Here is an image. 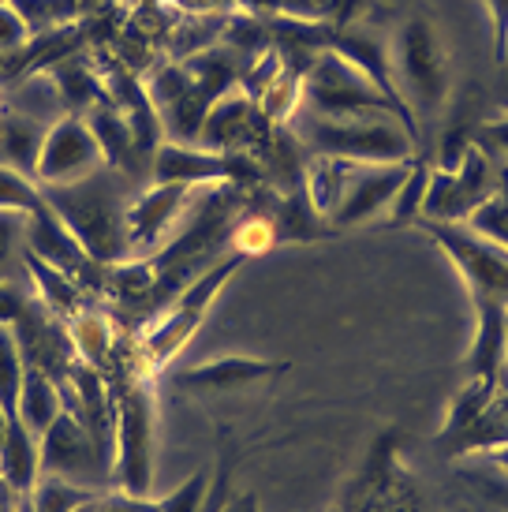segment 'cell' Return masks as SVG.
<instances>
[{
    "label": "cell",
    "instance_id": "obj_4",
    "mask_svg": "<svg viewBox=\"0 0 508 512\" xmlns=\"http://www.w3.org/2000/svg\"><path fill=\"white\" fill-rule=\"evenodd\" d=\"M154 389L135 378L113 404V475L124 494L146 498L154 475Z\"/></svg>",
    "mask_w": 508,
    "mask_h": 512
},
{
    "label": "cell",
    "instance_id": "obj_8",
    "mask_svg": "<svg viewBox=\"0 0 508 512\" xmlns=\"http://www.w3.org/2000/svg\"><path fill=\"white\" fill-rule=\"evenodd\" d=\"M240 266H243V255L236 251V255H228L225 262L206 266V270L198 273L195 281L184 288V296L176 299V307L146 333V359H150V363H165V359H172L180 348H184L187 337H191V333L198 329V322H202L206 307L213 303V296L221 292V285H225Z\"/></svg>",
    "mask_w": 508,
    "mask_h": 512
},
{
    "label": "cell",
    "instance_id": "obj_19",
    "mask_svg": "<svg viewBox=\"0 0 508 512\" xmlns=\"http://www.w3.org/2000/svg\"><path fill=\"white\" fill-rule=\"evenodd\" d=\"M27 266H30V273H34L38 288H42L45 307H49L53 314H60V318H75V314H79V299H83V292H79V285H75V277H68L64 270L49 266V262H42V258H34L30 251H27Z\"/></svg>",
    "mask_w": 508,
    "mask_h": 512
},
{
    "label": "cell",
    "instance_id": "obj_6",
    "mask_svg": "<svg viewBox=\"0 0 508 512\" xmlns=\"http://www.w3.org/2000/svg\"><path fill=\"white\" fill-rule=\"evenodd\" d=\"M419 225L460 266V273L475 292V303H505L508 307V247L486 240L460 221H426V217H419Z\"/></svg>",
    "mask_w": 508,
    "mask_h": 512
},
{
    "label": "cell",
    "instance_id": "obj_11",
    "mask_svg": "<svg viewBox=\"0 0 508 512\" xmlns=\"http://www.w3.org/2000/svg\"><path fill=\"white\" fill-rule=\"evenodd\" d=\"M236 157L206 154V150H191V146L161 143L154 161H150V180L154 184H184V187H210L221 184L228 176H236Z\"/></svg>",
    "mask_w": 508,
    "mask_h": 512
},
{
    "label": "cell",
    "instance_id": "obj_13",
    "mask_svg": "<svg viewBox=\"0 0 508 512\" xmlns=\"http://www.w3.org/2000/svg\"><path fill=\"white\" fill-rule=\"evenodd\" d=\"M508 363V307L479 303V337L467 356V374L479 382H497Z\"/></svg>",
    "mask_w": 508,
    "mask_h": 512
},
{
    "label": "cell",
    "instance_id": "obj_15",
    "mask_svg": "<svg viewBox=\"0 0 508 512\" xmlns=\"http://www.w3.org/2000/svg\"><path fill=\"white\" fill-rule=\"evenodd\" d=\"M0 479L15 494H30L42 479V456H38V434H30L19 415L8 423V438L0 445Z\"/></svg>",
    "mask_w": 508,
    "mask_h": 512
},
{
    "label": "cell",
    "instance_id": "obj_21",
    "mask_svg": "<svg viewBox=\"0 0 508 512\" xmlns=\"http://www.w3.org/2000/svg\"><path fill=\"white\" fill-rule=\"evenodd\" d=\"M23 374H27V359H23V348L15 341V329L0 326V408L8 415H15Z\"/></svg>",
    "mask_w": 508,
    "mask_h": 512
},
{
    "label": "cell",
    "instance_id": "obj_18",
    "mask_svg": "<svg viewBox=\"0 0 508 512\" xmlns=\"http://www.w3.org/2000/svg\"><path fill=\"white\" fill-rule=\"evenodd\" d=\"M57 94H60V105L68 109V116H79V113H94V105H101L105 98V90H101L98 75L90 72L86 64L79 60H68V64H57Z\"/></svg>",
    "mask_w": 508,
    "mask_h": 512
},
{
    "label": "cell",
    "instance_id": "obj_20",
    "mask_svg": "<svg viewBox=\"0 0 508 512\" xmlns=\"http://www.w3.org/2000/svg\"><path fill=\"white\" fill-rule=\"evenodd\" d=\"M71 348L83 356V363L90 367H101L109 359V348H113V329L101 314H75V322L68 329Z\"/></svg>",
    "mask_w": 508,
    "mask_h": 512
},
{
    "label": "cell",
    "instance_id": "obj_17",
    "mask_svg": "<svg viewBox=\"0 0 508 512\" xmlns=\"http://www.w3.org/2000/svg\"><path fill=\"white\" fill-rule=\"evenodd\" d=\"M64 412V400H60V389H57V378H49L45 370L30 367L27 363V374H23V389H19V404H15V415H19V423L30 430V434H38L42 438L49 423Z\"/></svg>",
    "mask_w": 508,
    "mask_h": 512
},
{
    "label": "cell",
    "instance_id": "obj_5",
    "mask_svg": "<svg viewBox=\"0 0 508 512\" xmlns=\"http://www.w3.org/2000/svg\"><path fill=\"white\" fill-rule=\"evenodd\" d=\"M393 83L415 116H434L449 94V68L434 27L426 19H408L396 34L393 49Z\"/></svg>",
    "mask_w": 508,
    "mask_h": 512
},
{
    "label": "cell",
    "instance_id": "obj_23",
    "mask_svg": "<svg viewBox=\"0 0 508 512\" xmlns=\"http://www.w3.org/2000/svg\"><path fill=\"white\" fill-rule=\"evenodd\" d=\"M42 206V187L23 172L0 165V210L8 214H34Z\"/></svg>",
    "mask_w": 508,
    "mask_h": 512
},
{
    "label": "cell",
    "instance_id": "obj_2",
    "mask_svg": "<svg viewBox=\"0 0 508 512\" xmlns=\"http://www.w3.org/2000/svg\"><path fill=\"white\" fill-rule=\"evenodd\" d=\"M292 128L318 150V157L400 165V161H411V154H415V135L389 113L318 116L311 109H296Z\"/></svg>",
    "mask_w": 508,
    "mask_h": 512
},
{
    "label": "cell",
    "instance_id": "obj_3",
    "mask_svg": "<svg viewBox=\"0 0 508 512\" xmlns=\"http://www.w3.org/2000/svg\"><path fill=\"white\" fill-rule=\"evenodd\" d=\"M299 98H303V109H311V113H318V116L389 113V116H396V120L415 135V143H419V124H415L411 116L400 113L393 101L370 83V75L359 72L352 60L340 57L337 49H329V57L318 60L311 68V75L299 83Z\"/></svg>",
    "mask_w": 508,
    "mask_h": 512
},
{
    "label": "cell",
    "instance_id": "obj_9",
    "mask_svg": "<svg viewBox=\"0 0 508 512\" xmlns=\"http://www.w3.org/2000/svg\"><path fill=\"white\" fill-rule=\"evenodd\" d=\"M101 165H105V157H101V146L86 124V116H60L57 124L45 131L34 180L38 187L71 184V180L98 172Z\"/></svg>",
    "mask_w": 508,
    "mask_h": 512
},
{
    "label": "cell",
    "instance_id": "obj_27",
    "mask_svg": "<svg viewBox=\"0 0 508 512\" xmlns=\"http://www.w3.org/2000/svg\"><path fill=\"white\" fill-rule=\"evenodd\" d=\"M27 38H30V27L23 23V15L15 12L8 0H0V53L23 49Z\"/></svg>",
    "mask_w": 508,
    "mask_h": 512
},
{
    "label": "cell",
    "instance_id": "obj_25",
    "mask_svg": "<svg viewBox=\"0 0 508 512\" xmlns=\"http://www.w3.org/2000/svg\"><path fill=\"white\" fill-rule=\"evenodd\" d=\"M206 498H210V468H198L180 490L157 501V512H202Z\"/></svg>",
    "mask_w": 508,
    "mask_h": 512
},
{
    "label": "cell",
    "instance_id": "obj_28",
    "mask_svg": "<svg viewBox=\"0 0 508 512\" xmlns=\"http://www.w3.org/2000/svg\"><path fill=\"white\" fill-rule=\"evenodd\" d=\"M23 232H27V214H8V210H0V266L12 258L15 243H19Z\"/></svg>",
    "mask_w": 508,
    "mask_h": 512
},
{
    "label": "cell",
    "instance_id": "obj_10",
    "mask_svg": "<svg viewBox=\"0 0 508 512\" xmlns=\"http://www.w3.org/2000/svg\"><path fill=\"white\" fill-rule=\"evenodd\" d=\"M191 187L184 184H154L127 206V251L135 255L142 247H157L165 232L176 228V217L187 210Z\"/></svg>",
    "mask_w": 508,
    "mask_h": 512
},
{
    "label": "cell",
    "instance_id": "obj_29",
    "mask_svg": "<svg viewBox=\"0 0 508 512\" xmlns=\"http://www.w3.org/2000/svg\"><path fill=\"white\" fill-rule=\"evenodd\" d=\"M494 12V42H497V60L505 64L508 57V0H486Z\"/></svg>",
    "mask_w": 508,
    "mask_h": 512
},
{
    "label": "cell",
    "instance_id": "obj_32",
    "mask_svg": "<svg viewBox=\"0 0 508 512\" xmlns=\"http://www.w3.org/2000/svg\"><path fill=\"white\" fill-rule=\"evenodd\" d=\"M8 423H12V415L0 408V445H4V438H8Z\"/></svg>",
    "mask_w": 508,
    "mask_h": 512
},
{
    "label": "cell",
    "instance_id": "obj_30",
    "mask_svg": "<svg viewBox=\"0 0 508 512\" xmlns=\"http://www.w3.org/2000/svg\"><path fill=\"white\" fill-rule=\"evenodd\" d=\"M228 509V468L217 471V479H213V490L210 498H206V509L202 512H225Z\"/></svg>",
    "mask_w": 508,
    "mask_h": 512
},
{
    "label": "cell",
    "instance_id": "obj_31",
    "mask_svg": "<svg viewBox=\"0 0 508 512\" xmlns=\"http://www.w3.org/2000/svg\"><path fill=\"white\" fill-rule=\"evenodd\" d=\"M225 512H258V501H254V494H243V498H228V509Z\"/></svg>",
    "mask_w": 508,
    "mask_h": 512
},
{
    "label": "cell",
    "instance_id": "obj_24",
    "mask_svg": "<svg viewBox=\"0 0 508 512\" xmlns=\"http://www.w3.org/2000/svg\"><path fill=\"white\" fill-rule=\"evenodd\" d=\"M426 184H430V169L426 165H411L408 180L400 184L393 199V221H419L423 214V199H426Z\"/></svg>",
    "mask_w": 508,
    "mask_h": 512
},
{
    "label": "cell",
    "instance_id": "obj_14",
    "mask_svg": "<svg viewBox=\"0 0 508 512\" xmlns=\"http://www.w3.org/2000/svg\"><path fill=\"white\" fill-rule=\"evenodd\" d=\"M273 370H281V363H269V359H251V356H228V359H213L206 367L184 370L176 374V385L187 389V393H217V389H240V385H251L258 378H266Z\"/></svg>",
    "mask_w": 508,
    "mask_h": 512
},
{
    "label": "cell",
    "instance_id": "obj_12",
    "mask_svg": "<svg viewBox=\"0 0 508 512\" xmlns=\"http://www.w3.org/2000/svg\"><path fill=\"white\" fill-rule=\"evenodd\" d=\"M23 236H27L30 255L49 262V266H57V270H64L68 277H79V273L86 270V262H90V255H86L83 247H79V240L71 236V228L49 210L45 199L34 214H27V232H23Z\"/></svg>",
    "mask_w": 508,
    "mask_h": 512
},
{
    "label": "cell",
    "instance_id": "obj_1",
    "mask_svg": "<svg viewBox=\"0 0 508 512\" xmlns=\"http://www.w3.org/2000/svg\"><path fill=\"white\" fill-rule=\"evenodd\" d=\"M42 199L71 228V236L90 255V262L116 266L131 258L127 251V206H131L127 176L101 165L83 180L42 187Z\"/></svg>",
    "mask_w": 508,
    "mask_h": 512
},
{
    "label": "cell",
    "instance_id": "obj_7",
    "mask_svg": "<svg viewBox=\"0 0 508 512\" xmlns=\"http://www.w3.org/2000/svg\"><path fill=\"white\" fill-rule=\"evenodd\" d=\"M38 456H42V475L68 479V483L105 479L113 471V453L94 441V434L71 408H64L38 438Z\"/></svg>",
    "mask_w": 508,
    "mask_h": 512
},
{
    "label": "cell",
    "instance_id": "obj_22",
    "mask_svg": "<svg viewBox=\"0 0 508 512\" xmlns=\"http://www.w3.org/2000/svg\"><path fill=\"white\" fill-rule=\"evenodd\" d=\"M30 498H34V512H75L83 501H90V490L79 483H68V479L45 475L34 483Z\"/></svg>",
    "mask_w": 508,
    "mask_h": 512
},
{
    "label": "cell",
    "instance_id": "obj_16",
    "mask_svg": "<svg viewBox=\"0 0 508 512\" xmlns=\"http://www.w3.org/2000/svg\"><path fill=\"white\" fill-rule=\"evenodd\" d=\"M53 124H42L34 116L23 113H8L4 116V128H0V165L23 172L34 180V169H38V154H42L45 131Z\"/></svg>",
    "mask_w": 508,
    "mask_h": 512
},
{
    "label": "cell",
    "instance_id": "obj_26",
    "mask_svg": "<svg viewBox=\"0 0 508 512\" xmlns=\"http://www.w3.org/2000/svg\"><path fill=\"white\" fill-rule=\"evenodd\" d=\"M75 512H157V501L135 498V494H90Z\"/></svg>",
    "mask_w": 508,
    "mask_h": 512
}]
</instances>
